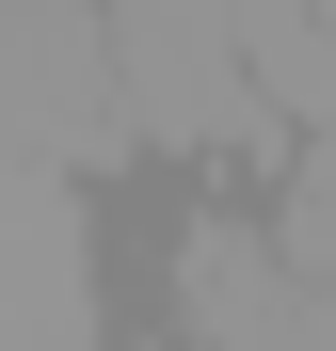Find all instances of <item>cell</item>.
I'll use <instances>...</instances> for the list:
<instances>
[{"mask_svg":"<svg viewBox=\"0 0 336 351\" xmlns=\"http://www.w3.org/2000/svg\"><path fill=\"white\" fill-rule=\"evenodd\" d=\"M160 304H177L192 351H304V335H320V271L272 240V192H256V208L208 192V208L177 223V256H160Z\"/></svg>","mask_w":336,"mask_h":351,"instance_id":"1","label":"cell"},{"mask_svg":"<svg viewBox=\"0 0 336 351\" xmlns=\"http://www.w3.org/2000/svg\"><path fill=\"white\" fill-rule=\"evenodd\" d=\"M128 144H144V112H128V64H112V0H16V160L80 176Z\"/></svg>","mask_w":336,"mask_h":351,"instance_id":"2","label":"cell"},{"mask_svg":"<svg viewBox=\"0 0 336 351\" xmlns=\"http://www.w3.org/2000/svg\"><path fill=\"white\" fill-rule=\"evenodd\" d=\"M272 240H289L304 271H336V128L289 144V176H272Z\"/></svg>","mask_w":336,"mask_h":351,"instance_id":"3","label":"cell"},{"mask_svg":"<svg viewBox=\"0 0 336 351\" xmlns=\"http://www.w3.org/2000/svg\"><path fill=\"white\" fill-rule=\"evenodd\" d=\"M304 351H336V271H320V335H304Z\"/></svg>","mask_w":336,"mask_h":351,"instance_id":"4","label":"cell"}]
</instances>
